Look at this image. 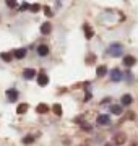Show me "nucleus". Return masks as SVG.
I'll return each instance as SVG.
<instances>
[{
  "label": "nucleus",
  "mask_w": 138,
  "mask_h": 146,
  "mask_svg": "<svg viewBox=\"0 0 138 146\" xmlns=\"http://www.w3.org/2000/svg\"><path fill=\"white\" fill-rule=\"evenodd\" d=\"M111 112H112V114H115V115H122V114H123L122 106H119V104H112V106H111Z\"/></svg>",
  "instance_id": "11"
},
{
  "label": "nucleus",
  "mask_w": 138,
  "mask_h": 146,
  "mask_svg": "<svg viewBox=\"0 0 138 146\" xmlns=\"http://www.w3.org/2000/svg\"><path fill=\"white\" fill-rule=\"evenodd\" d=\"M7 98H8L10 102L16 101L18 99V91H16V89H7Z\"/></svg>",
  "instance_id": "6"
},
{
  "label": "nucleus",
  "mask_w": 138,
  "mask_h": 146,
  "mask_svg": "<svg viewBox=\"0 0 138 146\" xmlns=\"http://www.w3.org/2000/svg\"><path fill=\"white\" fill-rule=\"evenodd\" d=\"M34 140H36V138L33 135H26L23 138V143H25V145H31V143H34Z\"/></svg>",
  "instance_id": "19"
},
{
  "label": "nucleus",
  "mask_w": 138,
  "mask_h": 146,
  "mask_svg": "<svg viewBox=\"0 0 138 146\" xmlns=\"http://www.w3.org/2000/svg\"><path fill=\"white\" fill-rule=\"evenodd\" d=\"M39 8H41V5H39V3H33V5L29 7V10L34 11V13H36V11H39Z\"/></svg>",
  "instance_id": "21"
},
{
  "label": "nucleus",
  "mask_w": 138,
  "mask_h": 146,
  "mask_svg": "<svg viewBox=\"0 0 138 146\" xmlns=\"http://www.w3.org/2000/svg\"><path fill=\"white\" fill-rule=\"evenodd\" d=\"M47 83H49V76L46 73H39V75H37V84H39V86H46Z\"/></svg>",
  "instance_id": "5"
},
{
  "label": "nucleus",
  "mask_w": 138,
  "mask_h": 146,
  "mask_svg": "<svg viewBox=\"0 0 138 146\" xmlns=\"http://www.w3.org/2000/svg\"><path fill=\"white\" fill-rule=\"evenodd\" d=\"M132 101H133V98L130 96V94H123L122 99H120V102H122V106H130L132 104Z\"/></svg>",
  "instance_id": "12"
},
{
  "label": "nucleus",
  "mask_w": 138,
  "mask_h": 146,
  "mask_svg": "<svg viewBox=\"0 0 138 146\" xmlns=\"http://www.w3.org/2000/svg\"><path fill=\"white\" fill-rule=\"evenodd\" d=\"M135 62H137V60H135V57H132V55H125V57H123V65H125V67H133Z\"/></svg>",
  "instance_id": "8"
},
{
  "label": "nucleus",
  "mask_w": 138,
  "mask_h": 146,
  "mask_svg": "<svg viewBox=\"0 0 138 146\" xmlns=\"http://www.w3.org/2000/svg\"><path fill=\"white\" fill-rule=\"evenodd\" d=\"M49 110H50V107H49L47 104H39L36 107V112L37 114H47Z\"/></svg>",
  "instance_id": "10"
},
{
  "label": "nucleus",
  "mask_w": 138,
  "mask_h": 146,
  "mask_svg": "<svg viewBox=\"0 0 138 146\" xmlns=\"http://www.w3.org/2000/svg\"><path fill=\"white\" fill-rule=\"evenodd\" d=\"M96 122H98V125L107 127L109 123H111V119H109V115H99V117L96 119Z\"/></svg>",
  "instance_id": "4"
},
{
  "label": "nucleus",
  "mask_w": 138,
  "mask_h": 146,
  "mask_svg": "<svg viewBox=\"0 0 138 146\" xmlns=\"http://www.w3.org/2000/svg\"><path fill=\"white\" fill-rule=\"evenodd\" d=\"M34 75H36V70H33V68H25V70H23V76L26 80H33Z\"/></svg>",
  "instance_id": "7"
},
{
  "label": "nucleus",
  "mask_w": 138,
  "mask_h": 146,
  "mask_svg": "<svg viewBox=\"0 0 138 146\" xmlns=\"http://www.w3.org/2000/svg\"><path fill=\"white\" fill-rule=\"evenodd\" d=\"M107 54H109V55H112V57H119V55L122 54V46H120L119 42H114V44H111V46H109Z\"/></svg>",
  "instance_id": "1"
},
{
  "label": "nucleus",
  "mask_w": 138,
  "mask_h": 146,
  "mask_svg": "<svg viewBox=\"0 0 138 146\" xmlns=\"http://www.w3.org/2000/svg\"><path fill=\"white\" fill-rule=\"evenodd\" d=\"M28 8H29V5H28V3H26V2H25V3H21V5H20V8H18V10H28Z\"/></svg>",
  "instance_id": "25"
},
{
  "label": "nucleus",
  "mask_w": 138,
  "mask_h": 146,
  "mask_svg": "<svg viewBox=\"0 0 138 146\" xmlns=\"http://www.w3.org/2000/svg\"><path fill=\"white\" fill-rule=\"evenodd\" d=\"M125 141H127V135H125V133L120 131V133H115V135H114V143H115V145L120 146V145H123Z\"/></svg>",
  "instance_id": "2"
},
{
  "label": "nucleus",
  "mask_w": 138,
  "mask_h": 146,
  "mask_svg": "<svg viewBox=\"0 0 138 146\" xmlns=\"http://www.w3.org/2000/svg\"><path fill=\"white\" fill-rule=\"evenodd\" d=\"M106 73H107V67H106V65H99V67L96 68V75H98V76H104Z\"/></svg>",
  "instance_id": "14"
},
{
  "label": "nucleus",
  "mask_w": 138,
  "mask_h": 146,
  "mask_svg": "<svg viewBox=\"0 0 138 146\" xmlns=\"http://www.w3.org/2000/svg\"><path fill=\"white\" fill-rule=\"evenodd\" d=\"M44 13H46V16H52V15H54L52 10H50L49 7H46V8H44Z\"/></svg>",
  "instance_id": "24"
},
{
  "label": "nucleus",
  "mask_w": 138,
  "mask_h": 146,
  "mask_svg": "<svg viewBox=\"0 0 138 146\" xmlns=\"http://www.w3.org/2000/svg\"><path fill=\"white\" fill-rule=\"evenodd\" d=\"M0 58H2V60H5V62H11L13 55H11L10 52H2V54H0Z\"/></svg>",
  "instance_id": "18"
},
{
  "label": "nucleus",
  "mask_w": 138,
  "mask_h": 146,
  "mask_svg": "<svg viewBox=\"0 0 138 146\" xmlns=\"http://www.w3.org/2000/svg\"><path fill=\"white\" fill-rule=\"evenodd\" d=\"M81 128H83V130H86V131H90V130H93V128H91V127L88 125V123H81Z\"/></svg>",
  "instance_id": "27"
},
{
  "label": "nucleus",
  "mask_w": 138,
  "mask_h": 146,
  "mask_svg": "<svg viewBox=\"0 0 138 146\" xmlns=\"http://www.w3.org/2000/svg\"><path fill=\"white\" fill-rule=\"evenodd\" d=\"M50 31H52V25L49 21H46L42 26H41V34H49Z\"/></svg>",
  "instance_id": "9"
},
{
  "label": "nucleus",
  "mask_w": 138,
  "mask_h": 146,
  "mask_svg": "<svg viewBox=\"0 0 138 146\" xmlns=\"http://www.w3.org/2000/svg\"><path fill=\"white\" fill-rule=\"evenodd\" d=\"M13 55H15L16 58H23L26 55V49H16L15 52H13Z\"/></svg>",
  "instance_id": "16"
},
{
  "label": "nucleus",
  "mask_w": 138,
  "mask_h": 146,
  "mask_svg": "<svg viewBox=\"0 0 138 146\" xmlns=\"http://www.w3.org/2000/svg\"><path fill=\"white\" fill-rule=\"evenodd\" d=\"M37 54H39V55H42V57H44V55H47V54H49V47L46 46V44L39 46V47H37Z\"/></svg>",
  "instance_id": "15"
},
{
  "label": "nucleus",
  "mask_w": 138,
  "mask_h": 146,
  "mask_svg": "<svg viewBox=\"0 0 138 146\" xmlns=\"http://www.w3.org/2000/svg\"><path fill=\"white\" fill-rule=\"evenodd\" d=\"M104 146H115V145H104Z\"/></svg>",
  "instance_id": "30"
},
{
  "label": "nucleus",
  "mask_w": 138,
  "mask_h": 146,
  "mask_svg": "<svg viewBox=\"0 0 138 146\" xmlns=\"http://www.w3.org/2000/svg\"><path fill=\"white\" fill-rule=\"evenodd\" d=\"M83 29H85V36H86V39H91V37L94 36V31L91 29L90 25H85V26H83Z\"/></svg>",
  "instance_id": "13"
},
{
  "label": "nucleus",
  "mask_w": 138,
  "mask_h": 146,
  "mask_svg": "<svg viewBox=\"0 0 138 146\" xmlns=\"http://www.w3.org/2000/svg\"><path fill=\"white\" fill-rule=\"evenodd\" d=\"M94 60H96V55H88L86 63H88V65H91V63H94Z\"/></svg>",
  "instance_id": "23"
},
{
  "label": "nucleus",
  "mask_w": 138,
  "mask_h": 146,
  "mask_svg": "<svg viewBox=\"0 0 138 146\" xmlns=\"http://www.w3.org/2000/svg\"><path fill=\"white\" fill-rule=\"evenodd\" d=\"M107 102H111V98H106V99H104V101H102V102H101V104H107Z\"/></svg>",
  "instance_id": "29"
},
{
  "label": "nucleus",
  "mask_w": 138,
  "mask_h": 146,
  "mask_svg": "<svg viewBox=\"0 0 138 146\" xmlns=\"http://www.w3.org/2000/svg\"><path fill=\"white\" fill-rule=\"evenodd\" d=\"M123 76H125V80H127V81H132V73H130V72H125V75H123Z\"/></svg>",
  "instance_id": "26"
},
{
  "label": "nucleus",
  "mask_w": 138,
  "mask_h": 146,
  "mask_svg": "<svg viewBox=\"0 0 138 146\" xmlns=\"http://www.w3.org/2000/svg\"><path fill=\"white\" fill-rule=\"evenodd\" d=\"M28 109H29V106L28 104H20L18 107H16V114H25Z\"/></svg>",
  "instance_id": "17"
},
{
  "label": "nucleus",
  "mask_w": 138,
  "mask_h": 146,
  "mask_svg": "<svg viewBox=\"0 0 138 146\" xmlns=\"http://www.w3.org/2000/svg\"><path fill=\"white\" fill-rule=\"evenodd\" d=\"M7 7H10V8H16V7H18V3H16V2H13V0H8V2H7Z\"/></svg>",
  "instance_id": "22"
},
{
  "label": "nucleus",
  "mask_w": 138,
  "mask_h": 146,
  "mask_svg": "<svg viewBox=\"0 0 138 146\" xmlns=\"http://www.w3.org/2000/svg\"><path fill=\"white\" fill-rule=\"evenodd\" d=\"M52 110H54V114H55V115H62V106H60V104H54L52 106Z\"/></svg>",
  "instance_id": "20"
},
{
  "label": "nucleus",
  "mask_w": 138,
  "mask_h": 146,
  "mask_svg": "<svg viewBox=\"0 0 138 146\" xmlns=\"http://www.w3.org/2000/svg\"><path fill=\"white\" fill-rule=\"evenodd\" d=\"M123 78V73L119 70V68H114L111 72V80L112 81H120V80Z\"/></svg>",
  "instance_id": "3"
},
{
  "label": "nucleus",
  "mask_w": 138,
  "mask_h": 146,
  "mask_svg": "<svg viewBox=\"0 0 138 146\" xmlns=\"http://www.w3.org/2000/svg\"><path fill=\"white\" fill-rule=\"evenodd\" d=\"M91 99V93H86V96H85V101H90Z\"/></svg>",
  "instance_id": "28"
}]
</instances>
